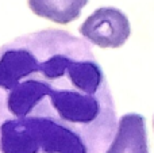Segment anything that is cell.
<instances>
[{"label": "cell", "instance_id": "5", "mask_svg": "<svg viewBox=\"0 0 154 153\" xmlns=\"http://www.w3.org/2000/svg\"><path fill=\"white\" fill-rule=\"evenodd\" d=\"M153 125H154V121H153Z\"/></svg>", "mask_w": 154, "mask_h": 153}, {"label": "cell", "instance_id": "3", "mask_svg": "<svg viewBox=\"0 0 154 153\" xmlns=\"http://www.w3.org/2000/svg\"><path fill=\"white\" fill-rule=\"evenodd\" d=\"M104 153H149L146 121L141 114H126L118 122L112 142Z\"/></svg>", "mask_w": 154, "mask_h": 153}, {"label": "cell", "instance_id": "4", "mask_svg": "<svg viewBox=\"0 0 154 153\" xmlns=\"http://www.w3.org/2000/svg\"><path fill=\"white\" fill-rule=\"evenodd\" d=\"M88 0H29V7L38 16L60 24H68L81 15Z\"/></svg>", "mask_w": 154, "mask_h": 153}, {"label": "cell", "instance_id": "2", "mask_svg": "<svg viewBox=\"0 0 154 153\" xmlns=\"http://www.w3.org/2000/svg\"><path fill=\"white\" fill-rule=\"evenodd\" d=\"M80 34L99 48H120L130 37L127 16L115 7H101L91 14L79 29Z\"/></svg>", "mask_w": 154, "mask_h": 153}, {"label": "cell", "instance_id": "1", "mask_svg": "<svg viewBox=\"0 0 154 153\" xmlns=\"http://www.w3.org/2000/svg\"><path fill=\"white\" fill-rule=\"evenodd\" d=\"M116 129L87 41L46 29L0 48V153H104Z\"/></svg>", "mask_w": 154, "mask_h": 153}]
</instances>
